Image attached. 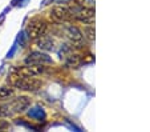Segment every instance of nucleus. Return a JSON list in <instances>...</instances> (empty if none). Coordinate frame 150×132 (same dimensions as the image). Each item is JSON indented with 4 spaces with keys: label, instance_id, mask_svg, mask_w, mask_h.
Here are the masks:
<instances>
[{
    "label": "nucleus",
    "instance_id": "nucleus-1",
    "mask_svg": "<svg viewBox=\"0 0 150 132\" xmlns=\"http://www.w3.org/2000/svg\"><path fill=\"white\" fill-rule=\"evenodd\" d=\"M13 87L20 91H28V92H36L41 88L42 83L36 78H31V76H20L16 75L13 80Z\"/></svg>",
    "mask_w": 150,
    "mask_h": 132
},
{
    "label": "nucleus",
    "instance_id": "nucleus-2",
    "mask_svg": "<svg viewBox=\"0 0 150 132\" xmlns=\"http://www.w3.org/2000/svg\"><path fill=\"white\" fill-rule=\"evenodd\" d=\"M72 12V19L77 21H81L85 24H91L94 19V11L92 7H85L81 4H76L73 7H69Z\"/></svg>",
    "mask_w": 150,
    "mask_h": 132
},
{
    "label": "nucleus",
    "instance_id": "nucleus-3",
    "mask_svg": "<svg viewBox=\"0 0 150 132\" xmlns=\"http://www.w3.org/2000/svg\"><path fill=\"white\" fill-rule=\"evenodd\" d=\"M51 17L56 21V23H60V24L73 21V19H72L71 8H69V7H65V6H59V7L52 8Z\"/></svg>",
    "mask_w": 150,
    "mask_h": 132
},
{
    "label": "nucleus",
    "instance_id": "nucleus-4",
    "mask_svg": "<svg viewBox=\"0 0 150 132\" xmlns=\"http://www.w3.org/2000/svg\"><path fill=\"white\" fill-rule=\"evenodd\" d=\"M51 63H52V59L49 58L48 55L39 51L31 52L25 58V64H28V66H47V64H51Z\"/></svg>",
    "mask_w": 150,
    "mask_h": 132
},
{
    "label": "nucleus",
    "instance_id": "nucleus-5",
    "mask_svg": "<svg viewBox=\"0 0 150 132\" xmlns=\"http://www.w3.org/2000/svg\"><path fill=\"white\" fill-rule=\"evenodd\" d=\"M47 23L42 20H32L27 27V32H28L29 37L32 39H39L40 36L45 35L47 32Z\"/></svg>",
    "mask_w": 150,
    "mask_h": 132
},
{
    "label": "nucleus",
    "instance_id": "nucleus-6",
    "mask_svg": "<svg viewBox=\"0 0 150 132\" xmlns=\"http://www.w3.org/2000/svg\"><path fill=\"white\" fill-rule=\"evenodd\" d=\"M29 104H31V99H29L28 96H19V98L13 99V100L8 104L9 112H11V115L12 113L23 112V111H25V109L28 108Z\"/></svg>",
    "mask_w": 150,
    "mask_h": 132
},
{
    "label": "nucleus",
    "instance_id": "nucleus-7",
    "mask_svg": "<svg viewBox=\"0 0 150 132\" xmlns=\"http://www.w3.org/2000/svg\"><path fill=\"white\" fill-rule=\"evenodd\" d=\"M45 72V66H28L25 64V67L16 69V75L20 76H31V78H36L39 75Z\"/></svg>",
    "mask_w": 150,
    "mask_h": 132
},
{
    "label": "nucleus",
    "instance_id": "nucleus-8",
    "mask_svg": "<svg viewBox=\"0 0 150 132\" xmlns=\"http://www.w3.org/2000/svg\"><path fill=\"white\" fill-rule=\"evenodd\" d=\"M62 32L71 40L72 44H77L82 41V36L84 35H82V32L76 26H64L62 27Z\"/></svg>",
    "mask_w": 150,
    "mask_h": 132
},
{
    "label": "nucleus",
    "instance_id": "nucleus-9",
    "mask_svg": "<svg viewBox=\"0 0 150 132\" xmlns=\"http://www.w3.org/2000/svg\"><path fill=\"white\" fill-rule=\"evenodd\" d=\"M36 40H37V47H39L40 49H42V51H52V49L54 48V41H53V39H51L49 36L42 35L39 39H36Z\"/></svg>",
    "mask_w": 150,
    "mask_h": 132
},
{
    "label": "nucleus",
    "instance_id": "nucleus-10",
    "mask_svg": "<svg viewBox=\"0 0 150 132\" xmlns=\"http://www.w3.org/2000/svg\"><path fill=\"white\" fill-rule=\"evenodd\" d=\"M65 64L68 67H73V68H77V67H80L82 64V59L80 55L77 54H71L67 56L65 59Z\"/></svg>",
    "mask_w": 150,
    "mask_h": 132
},
{
    "label": "nucleus",
    "instance_id": "nucleus-11",
    "mask_svg": "<svg viewBox=\"0 0 150 132\" xmlns=\"http://www.w3.org/2000/svg\"><path fill=\"white\" fill-rule=\"evenodd\" d=\"M12 95H13V88H11V87H7V86L0 87V99H1V100L11 98Z\"/></svg>",
    "mask_w": 150,
    "mask_h": 132
},
{
    "label": "nucleus",
    "instance_id": "nucleus-12",
    "mask_svg": "<svg viewBox=\"0 0 150 132\" xmlns=\"http://www.w3.org/2000/svg\"><path fill=\"white\" fill-rule=\"evenodd\" d=\"M84 34H85V36L88 37L89 40H94V28L92 26H88V27H85L84 28Z\"/></svg>",
    "mask_w": 150,
    "mask_h": 132
},
{
    "label": "nucleus",
    "instance_id": "nucleus-13",
    "mask_svg": "<svg viewBox=\"0 0 150 132\" xmlns=\"http://www.w3.org/2000/svg\"><path fill=\"white\" fill-rule=\"evenodd\" d=\"M8 115H11L8 104H1L0 103V118H4V116H8Z\"/></svg>",
    "mask_w": 150,
    "mask_h": 132
},
{
    "label": "nucleus",
    "instance_id": "nucleus-14",
    "mask_svg": "<svg viewBox=\"0 0 150 132\" xmlns=\"http://www.w3.org/2000/svg\"><path fill=\"white\" fill-rule=\"evenodd\" d=\"M81 6H85V7H93L94 4V0H79Z\"/></svg>",
    "mask_w": 150,
    "mask_h": 132
},
{
    "label": "nucleus",
    "instance_id": "nucleus-15",
    "mask_svg": "<svg viewBox=\"0 0 150 132\" xmlns=\"http://www.w3.org/2000/svg\"><path fill=\"white\" fill-rule=\"evenodd\" d=\"M9 128V123L6 120H1L0 119V131H6V129Z\"/></svg>",
    "mask_w": 150,
    "mask_h": 132
},
{
    "label": "nucleus",
    "instance_id": "nucleus-16",
    "mask_svg": "<svg viewBox=\"0 0 150 132\" xmlns=\"http://www.w3.org/2000/svg\"><path fill=\"white\" fill-rule=\"evenodd\" d=\"M51 1L54 4H68V3H71L72 0H51Z\"/></svg>",
    "mask_w": 150,
    "mask_h": 132
}]
</instances>
